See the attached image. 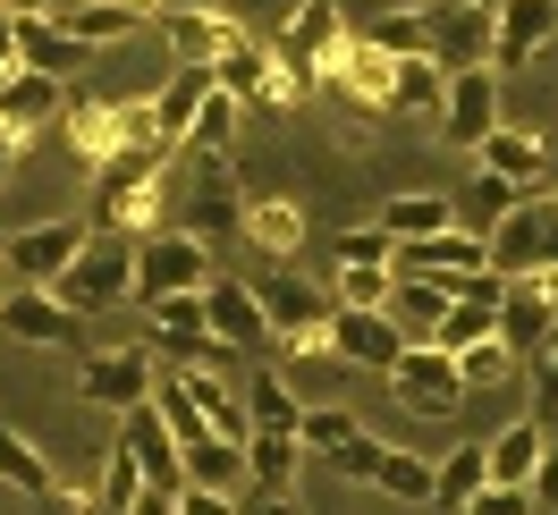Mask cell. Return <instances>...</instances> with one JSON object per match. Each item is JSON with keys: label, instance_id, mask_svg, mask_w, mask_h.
Listing matches in <instances>:
<instances>
[{"label": "cell", "instance_id": "f35d334b", "mask_svg": "<svg viewBox=\"0 0 558 515\" xmlns=\"http://www.w3.org/2000/svg\"><path fill=\"white\" fill-rule=\"evenodd\" d=\"M373 490L407 499V507H432V465H423V456H407V447H381V465H373Z\"/></svg>", "mask_w": 558, "mask_h": 515}, {"label": "cell", "instance_id": "7bdbcfd3", "mask_svg": "<svg viewBox=\"0 0 558 515\" xmlns=\"http://www.w3.org/2000/svg\"><path fill=\"white\" fill-rule=\"evenodd\" d=\"M524 372H533V414H524V422L550 431V422H558V321H550V339L524 355Z\"/></svg>", "mask_w": 558, "mask_h": 515}, {"label": "cell", "instance_id": "44dd1931", "mask_svg": "<svg viewBox=\"0 0 558 515\" xmlns=\"http://www.w3.org/2000/svg\"><path fill=\"white\" fill-rule=\"evenodd\" d=\"M60 102H69V85H60V76H43V69H9V76H0V127H9V136L51 127Z\"/></svg>", "mask_w": 558, "mask_h": 515}, {"label": "cell", "instance_id": "6f0895ef", "mask_svg": "<svg viewBox=\"0 0 558 515\" xmlns=\"http://www.w3.org/2000/svg\"><path fill=\"white\" fill-rule=\"evenodd\" d=\"M0 9H9V17H26V9H60V0H0Z\"/></svg>", "mask_w": 558, "mask_h": 515}, {"label": "cell", "instance_id": "5b68a950", "mask_svg": "<svg viewBox=\"0 0 558 515\" xmlns=\"http://www.w3.org/2000/svg\"><path fill=\"white\" fill-rule=\"evenodd\" d=\"M254 305H263V321H271V355H330L322 346V321H330V287H305V279H254Z\"/></svg>", "mask_w": 558, "mask_h": 515}, {"label": "cell", "instance_id": "ffe728a7", "mask_svg": "<svg viewBox=\"0 0 558 515\" xmlns=\"http://www.w3.org/2000/svg\"><path fill=\"white\" fill-rule=\"evenodd\" d=\"M550 321H558V296H550V271H533V279H508L499 287V346L508 355H533V346L550 339Z\"/></svg>", "mask_w": 558, "mask_h": 515}, {"label": "cell", "instance_id": "6da1fadb", "mask_svg": "<svg viewBox=\"0 0 558 515\" xmlns=\"http://www.w3.org/2000/svg\"><path fill=\"white\" fill-rule=\"evenodd\" d=\"M170 144H128V152H110L94 161V211L110 220V237H144V229H161V177H170Z\"/></svg>", "mask_w": 558, "mask_h": 515}, {"label": "cell", "instance_id": "b9f144b4", "mask_svg": "<svg viewBox=\"0 0 558 515\" xmlns=\"http://www.w3.org/2000/svg\"><path fill=\"white\" fill-rule=\"evenodd\" d=\"M389 262H339L330 271V305H389Z\"/></svg>", "mask_w": 558, "mask_h": 515}, {"label": "cell", "instance_id": "30bf717a", "mask_svg": "<svg viewBox=\"0 0 558 515\" xmlns=\"http://www.w3.org/2000/svg\"><path fill=\"white\" fill-rule=\"evenodd\" d=\"M204 330L229 346V355L279 364V355H271L279 339H271V321H263V305H254V279H220V271L204 279Z\"/></svg>", "mask_w": 558, "mask_h": 515}, {"label": "cell", "instance_id": "7402d4cb", "mask_svg": "<svg viewBox=\"0 0 558 515\" xmlns=\"http://www.w3.org/2000/svg\"><path fill=\"white\" fill-rule=\"evenodd\" d=\"M161 35H170V60H195V69H211V60H220V51L245 35V26L229 17V9H170V17H161Z\"/></svg>", "mask_w": 558, "mask_h": 515}, {"label": "cell", "instance_id": "e0dca14e", "mask_svg": "<svg viewBox=\"0 0 558 515\" xmlns=\"http://www.w3.org/2000/svg\"><path fill=\"white\" fill-rule=\"evenodd\" d=\"M0 17H9V9H0ZM9 42H17V69H43V76H60V85H76V69H85V42L60 26V9L9 17Z\"/></svg>", "mask_w": 558, "mask_h": 515}, {"label": "cell", "instance_id": "4316f807", "mask_svg": "<svg viewBox=\"0 0 558 515\" xmlns=\"http://www.w3.org/2000/svg\"><path fill=\"white\" fill-rule=\"evenodd\" d=\"M178 474H186V490H229V481H245V440L195 431V440L178 447Z\"/></svg>", "mask_w": 558, "mask_h": 515}, {"label": "cell", "instance_id": "db71d44e", "mask_svg": "<svg viewBox=\"0 0 558 515\" xmlns=\"http://www.w3.org/2000/svg\"><path fill=\"white\" fill-rule=\"evenodd\" d=\"M128 515H178V490H153V481H144L136 499H128Z\"/></svg>", "mask_w": 558, "mask_h": 515}, {"label": "cell", "instance_id": "9a60e30c", "mask_svg": "<svg viewBox=\"0 0 558 515\" xmlns=\"http://www.w3.org/2000/svg\"><path fill=\"white\" fill-rule=\"evenodd\" d=\"M76 245H85V220H35V229H17V237L0 245V271L26 279V287H51V279L69 271Z\"/></svg>", "mask_w": 558, "mask_h": 515}, {"label": "cell", "instance_id": "9c48e42d", "mask_svg": "<svg viewBox=\"0 0 558 515\" xmlns=\"http://www.w3.org/2000/svg\"><path fill=\"white\" fill-rule=\"evenodd\" d=\"M322 346H330V364L389 372V364L407 355V330H398L381 305H330V321H322Z\"/></svg>", "mask_w": 558, "mask_h": 515}, {"label": "cell", "instance_id": "8d00e7d4", "mask_svg": "<svg viewBox=\"0 0 558 515\" xmlns=\"http://www.w3.org/2000/svg\"><path fill=\"white\" fill-rule=\"evenodd\" d=\"M483 481H490V465H483V440L449 447V456L432 465V507H465V499H474Z\"/></svg>", "mask_w": 558, "mask_h": 515}, {"label": "cell", "instance_id": "d590c367", "mask_svg": "<svg viewBox=\"0 0 558 515\" xmlns=\"http://www.w3.org/2000/svg\"><path fill=\"white\" fill-rule=\"evenodd\" d=\"M0 481H9V490H26V499H51V456H43L35 440H26V431H9V422H0Z\"/></svg>", "mask_w": 558, "mask_h": 515}, {"label": "cell", "instance_id": "1f68e13d", "mask_svg": "<svg viewBox=\"0 0 558 515\" xmlns=\"http://www.w3.org/2000/svg\"><path fill=\"white\" fill-rule=\"evenodd\" d=\"M238 397H245V422H254V431H296V414H305V406H296V389L279 380V364H263Z\"/></svg>", "mask_w": 558, "mask_h": 515}, {"label": "cell", "instance_id": "681fc988", "mask_svg": "<svg viewBox=\"0 0 558 515\" xmlns=\"http://www.w3.org/2000/svg\"><path fill=\"white\" fill-rule=\"evenodd\" d=\"M389 229H348V237H339V262H389Z\"/></svg>", "mask_w": 558, "mask_h": 515}, {"label": "cell", "instance_id": "74e56055", "mask_svg": "<svg viewBox=\"0 0 558 515\" xmlns=\"http://www.w3.org/2000/svg\"><path fill=\"white\" fill-rule=\"evenodd\" d=\"M60 119H69V144H76V161L94 170V161H110L119 152V127H110V102H60Z\"/></svg>", "mask_w": 558, "mask_h": 515}, {"label": "cell", "instance_id": "816d5d0a", "mask_svg": "<svg viewBox=\"0 0 558 515\" xmlns=\"http://www.w3.org/2000/svg\"><path fill=\"white\" fill-rule=\"evenodd\" d=\"M524 499H533V507H558V447H542V456H533V481H524Z\"/></svg>", "mask_w": 558, "mask_h": 515}, {"label": "cell", "instance_id": "d4e9b609", "mask_svg": "<svg viewBox=\"0 0 558 515\" xmlns=\"http://www.w3.org/2000/svg\"><path fill=\"white\" fill-rule=\"evenodd\" d=\"M238 237H254L271 262H296V254H305V211L288 204V195H263V204L238 211Z\"/></svg>", "mask_w": 558, "mask_h": 515}, {"label": "cell", "instance_id": "484cf974", "mask_svg": "<svg viewBox=\"0 0 558 515\" xmlns=\"http://www.w3.org/2000/svg\"><path fill=\"white\" fill-rule=\"evenodd\" d=\"M204 94H211V69H195V60H178L170 69V85L153 94V127H161V144H186V127H195V110H204Z\"/></svg>", "mask_w": 558, "mask_h": 515}, {"label": "cell", "instance_id": "ab89813d", "mask_svg": "<svg viewBox=\"0 0 558 515\" xmlns=\"http://www.w3.org/2000/svg\"><path fill=\"white\" fill-rule=\"evenodd\" d=\"M144 321H153V339H204V287H170V296H153Z\"/></svg>", "mask_w": 558, "mask_h": 515}, {"label": "cell", "instance_id": "d6986e66", "mask_svg": "<svg viewBox=\"0 0 558 515\" xmlns=\"http://www.w3.org/2000/svg\"><path fill=\"white\" fill-rule=\"evenodd\" d=\"M238 211H245V195H238L229 152H204L195 161V195H186V237H204V245L238 237Z\"/></svg>", "mask_w": 558, "mask_h": 515}, {"label": "cell", "instance_id": "3957f363", "mask_svg": "<svg viewBox=\"0 0 558 515\" xmlns=\"http://www.w3.org/2000/svg\"><path fill=\"white\" fill-rule=\"evenodd\" d=\"M0 330H9L17 346L85 355V346H94V312H76L69 296H51V287H26V279H9V287H0Z\"/></svg>", "mask_w": 558, "mask_h": 515}, {"label": "cell", "instance_id": "11a10c76", "mask_svg": "<svg viewBox=\"0 0 558 515\" xmlns=\"http://www.w3.org/2000/svg\"><path fill=\"white\" fill-rule=\"evenodd\" d=\"M17 152H26V136H9V127H0V186L17 177Z\"/></svg>", "mask_w": 558, "mask_h": 515}, {"label": "cell", "instance_id": "4fadbf2b", "mask_svg": "<svg viewBox=\"0 0 558 515\" xmlns=\"http://www.w3.org/2000/svg\"><path fill=\"white\" fill-rule=\"evenodd\" d=\"M389 271H415V279H465V271H490V254H483V229L449 220V229H432V237H407V245H389Z\"/></svg>", "mask_w": 558, "mask_h": 515}, {"label": "cell", "instance_id": "f5cc1de1", "mask_svg": "<svg viewBox=\"0 0 558 515\" xmlns=\"http://www.w3.org/2000/svg\"><path fill=\"white\" fill-rule=\"evenodd\" d=\"M178 515H229V490H178Z\"/></svg>", "mask_w": 558, "mask_h": 515}, {"label": "cell", "instance_id": "277c9868", "mask_svg": "<svg viewBox=\"0 0 558 515\" xmlns=\"http://www.w3.org/2000/svg\"><path fill=\"white\" fill-rule=\"evenodd\" d=\"M128 287H136V245H128V237H85L69 254V271L51 279V296H69L76 312L128 305Z\"/></svg>", "mask_w": 558, "mask_h": 515}, {"label": "cell", "instance_id": "ba28073f", "mask_svg": "<svg viewBox=\"0 0 558 515\" xmlns=\"http://www.w3.org/2000/svg\"><path fill=\"white\" fill-rule=\"evenodd\" d=\"M211 85H220V94H238L245 110H288V102H305V85L271 60V42H254V35H238L220 60H211Z\"/></svg>", "mask_w": 558, "mask_h": 515}, {"label": "cell", "instance_id": "60d3db41", "mask_svg": "<svg viewBox=\"0 0 558 515\" xmlns=\"http://www.w3.org/2000/svg\"><path fill=\"white\" fill-rule=\"evenodd\" d=\"M517 372H524V364H517V355H508L499 339H474L465 355H457V380H465V397H474V389H499V380H517Z\"/></svg>", "mask_w": 558, "mask_h": 515}, {"label": "cell", "instance_id": "f6af8a7d", "mask_svg": "<svg viewBox=\"0 0 558 515\" xmlns=\"http://www.w3.org/2000/svg\"><path fill=\"white\" fill-rule=\"evenodd\" d=\"M348 431H364L348 406H305V414H296V447H322V456L348 440Z\"/></svg>", "mask_w": 558, "mask_h": 515}, {"label": "cell", "instance_id": "d6a6232c", "mask_svg": "<svg viewBox=\"0 0 558 515\" xmlns=\"http://www.w3.org/2000/svg\"><path fill=\"white\" fill-rule=\"evenodd\" d=\"M238 119H245V102L211 85V94H204V110H195V127H186V144H178V152H186V161H204V152H229V144H238Z\"/></svg>", "mask_w": 558, "mask_h": 515}, {"label": "cell", "instance_id": "52a82bcc", "mask_svg": "<svg viewBox=\"0 0 558 515\" xmlns=\"http://www.w3.org/2000/svg\"><path fill=\"white\" fill-rule=\"evenodd\" d=\"M339 42H348V17H339V0H296V9L279 17L271 60H279L288 76H296L305 94H314V85H322V60H330Z\"/></svg>", "mask_w": 558, "mask_h": 515}, {"label": "cell", "instance_id": "603a6c76", "mask_svg": "<svg viewBox=\"0 0 558 515\" xmlns=\"http://www.w3.org/2000/svg\"><path fill=\"white\" fill-rule=\"evenodd\" d=\"M474 161H483L490 177H508V186H542V177H550V144L533 136V127H490V136L474 144Z\"/></svg>", "mask_w": 558, "mask_h": 515}, {"label": "cell", "instance_id": "83f0119b", "mask_svg": "<svg viewBox=\"0 0 558 515\" xmlns=\"http://www.w3.org/2000/svg\"><path fill=\"white\" fill-rule=\"evenodd\" d=\"M440 60H389V119H440Z\"/></svg>", "mask_w": 558, "mask_h": 515}, {"label": "cell", "instance_id": "8992f818", "mask_svg": "<svg viewBox=\"0 0 558 515\" xmlns=\"http://www.w3.org/2000/svg\"><path fill=\"white\" fill-rule=\"evenodd\" d=\"M211 279V245L186 237V229H144L136 245V287H128V305H153V296H170V287H204Z\"/></svg>", "mask_w": 558, "mask_h": 515}, {"label": "cell", "instance_id": "c3c4849f", "mask_svg": "<svg viewBox=\"0 0 558 515\" xmlns=\"http://www.w3.org/2000/svg\"><path fill=\"white\" fill-rule=\"evenodd\" d=\"M457 515H533V499H524V490H508V481H483V490H474Z\"/></svg>", "mask_w": 558, "mask_h": 515}, {"label": "cell", "instance_id": "f907efd6", "mask_svg": "<svg viewBox=\"0 0 558 515\" xmlns=\"http://www.w3.org/2000/svg\"><path fill=\"white\" fill-rule=\"evenodd\" d=\"M229 515H305V507H296V490H245V499H229Z\"/></svg>", "mask_w": 558, "mask_h": 515}, {"label": "cell", "instance_id": "cb8c5ba5", "mask_svg": "<svg viewBox=\"0 0 558 515\" xmlns=\"http://www.w3.org/2000/svg\"><path fill=\"white\" fill-rule=\"evenodd\" d=\"M449 296H457L449 279H415V271H398V279H389V305H381V312L398 321V330H407V346H423L432 330H440Z\"/></svg>", "mask_w": 558, "mask_h": 515}, {"label": "cell", "instance_id": "6125c7cd", "mask_svg": "<svg viewBox=\"0 0 558 515\" xmlns=\"http://www.w3.org/2000/svg\"><path fill=\"white\" fill-rule=\"evenodd\" d=\"M0 245H9V237H0Z\"/></svg>", "mask_w": 558, "mask_h": 515}, {"label": "cell", "instance_id": "5bb4252c", "mask_svg": "<svg viewBox=\"0 0 558 515\" xmlns=\"http://www.w3.org/2000/svg\"><path fill=\"white\" fill-rule=\"evenodd\" d=\"M490 127H499V76L490 69H449V85H440V136H449L457 152H474Z\"/></svg>", "mask_w": 558, "mask_h": 515}, {"label": "cell", "instance_id": "e575fe53", "mask_svg": "<svg viewBox=\"0 0 558 515\" xmlns=\"http://www.w3.org/2000/svg\"><path fill=\"white\" fill-rule=\"evenodd\" d=\"M60 26H69L85 51H94V42H128V35H144V17H136V9H119V0H76V9H60Z\"/></svg>", "mask_w": 558, "mask_h": 515}, {"label": "cell", "instance_id": "bcb514c9", "mask_svg": "<svg viewBox=\"0 0 558 515\" xmlns=\"http://www.w3.org/2000/svg\"><path fill=\"white\" fill-rule=\"evenodd\" d=\"M144 490V474H136V456L128 447H110L102 456V490H94V507H110V515H128V499Z\"/></svg>", "mask_w": 558, "mask_h": 515}, {"label": "cell", "instance_id": "ac0fdd59", "mask_svg": "<svg viewBox=\"0 0 558 515\" xmlns=\"http://www.w3.org/2000/svg\"><path fill=\"white\" fill-rule=\"evenodd\" d=\"M76 389H85V406L128 414V406H144V397H153V355H144V346H102V355H85Z\"/></svg>", "mask_w": 558, "mask_h": 515}, {"label": "cell", "instance_id": "680465c9", "mask_svg": "<svg viewBox=\"0 0 558 515\" xmlns=\"http://www.w3.org/2000/svg\"><path fill=\"white\" fill-rule=\"evenodd\" d=\"M119 9H136L144 26H153V17H161V0H119Z\"/></svg>", "mask_w": 558, "mask_h": 515}, {"label": "cell", "instance_id": "91938a15", "mask_svg": "<svg viewBox=\"0 0 558 515\" xmlns=\"http://www.w3.org/2000/svg\"><path fill=\"white\" fill-rule=\"evenodd\" d=\"M550 296H558V271H550Z\"/></svg>", "mask_w": 558, "mask_h": 515}, {"label": "cell", "instance_id": "f546056e", "mask_svg": "<svg viewBox=\"0 0 558 515\" xmlns=\"http://www.w3.org/2000/svg\"><path fill=\"white\" fill-rule=\"evenodd\" d=\"M364 51H381V60H432V35H423V9H381V17H364Z\"/></svg>", "mask_w": 558, "mask_h": 515}, {"label": "cell", "instance_id": "f1b7e54d", "mask_svg": "<svg viewBox=\"0 0 558 515\" xmlns=\"http://www.w3.org/2000/svg\"><path fill=\"white\" fill-rule=\"evenodd\" d=\"M296 465H305L296 431H245V481L254 490H296Z\"/></svg>", "mask_w": 558, "mask_h": 515}, {"label": "cell", "instance_id": "ee69618b", "mask_svg": "<svg viewBox=\"0 0 558 515\" xmlns=\"http://www.w3.org/2000/svg\"><path fill=\"white\" fill-rule=\"evenodd\" d=\"M517 195H533V186H508V177H474V195H465V204H457V220H465V229H490V220H499V211L517 204Z\"/></svg>", "mask_w": 558, "mask_h": 515}, {"label": "cell", "instance_id": "4dcf8cb0", "mask_svg": "<svg viewBox=\"0 0 558 515\" xmlns=\"http://www.w3.org/2000/svg\"><path fill=\"white\" fill-rule=\"evenodd\" d=\"M542 447H550V431H542V422H508V431H499V440L483 447V465H490V481L524 490V481H533V456H542Z\"/></svg>", "mask_w": 558, "mask_h": 515}, {"label": "cell", "instance_id": "836d02e7", "mask_svg": "<svg viewBox=\"0 0 558 515\" xmlns=\"http://www.w3.org/2000/svg\"><path fill=\"white\" fill-rule=\"evenodd\" d=\"M449 220H457V195H389L373 229H389V237L407 245V237H432V229H449Z\"/></svg>", "mask_w": 558, "mask_h": 515}, {"label": "cell", "instance_id": "7dc6e473", "mask_svg": "<svg viewBox=\"0 0 558 515\" xmlns=\"http://www.w3.org/2000/svg\"><path fill=\"white\" fill-rule=\"evenodd\" d=\"M110 127H119V152H128V144H161V127H153V94L110 102Z\"/></svg>", "mask_w": 558, "mask_h": 515}, {"label": "cell", "instance_id": "94428289", "mask_svg": "<svg viewBox=\"0 0 558 515\" xmlns=\"http://www.w3.org/2000/svg\"><path fill=\"white\" fill-rule=\"evenodd\" d=\"M0 287H9V271H0Z\"/></svg>", "mask_w": 558, "mask_h": 515}, {"label": "cell", "instance_id": "2e32d148", "mask_svg": "<svg viewBox=\"0 0 558 515\" xmlns=\"http://www.w3.org/2000/svg\"><path fill=\"white\" fill-rule=\"evenodd\" d=\"M423 35L440 69H490V0H449V9H423Z\"/></svg>", "mask_w": 558, "mask_h": 515}, {"label": "cell", "instance_id": "8fae6325", "mask_svg": "<svg viewBox=\"0 0 558 515\" xmlns=\"http://www.w3.org/2000/svg\"><path fill=\"white\" fill-rule=\"evenodd\" d=\"M558 35V0H490V76H524Z\"/></svg>", "mask_w": 558, "mask_h": 515}, {"label": "cell", "instance_id": "7a4b0ae2", "mask_svg": "<svg viewBox=\"0 0 558 515\" xmlns=\"http://www.w3.org/2000/svg\"><path fill=\"white\" fill-rule=\"evenodd\" d=\"M483 254L499 279H533V271H558V195H517V204L499 211L483 229Z\"/></svg>", "mask_w": 558, "mask_h": 515}, {"label": "cell", "instance_id": "7c38bea8", "mask_svg": "<svg viewBox=\"0 0 558 515\" xmlns=\"http://www.w3.org/2000/svg\"><path fill=\"white\" fill-rule=\"evenodd\" d=\"M389 389H398V406H407V414H432V422H449V414L465 406L457 355H440V346H407V355L389 364Z\"/></svg>", "mask_w": 558, "mask_h": 515}, {"label": "cell", "instance_id": "9f6ffc18", "mask_svg": "<svg viewBox=\"0 0 558 515\" xmlns=\"http://www.w3.org/2000/svg\"><path fill=\"white\" fill-rule=\"evenodd\" d=\"M17 69V42H9V17H0V76Z\"/></svg>", "mask_w": 558, "mask_h": 515}]
</instances>
